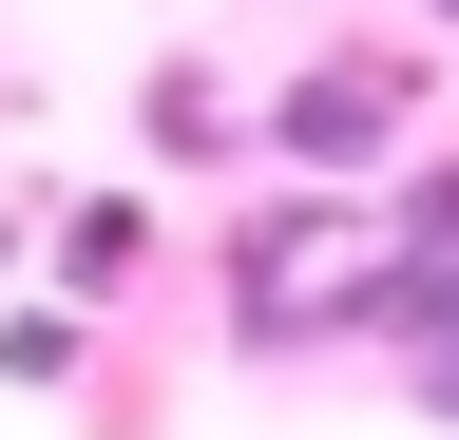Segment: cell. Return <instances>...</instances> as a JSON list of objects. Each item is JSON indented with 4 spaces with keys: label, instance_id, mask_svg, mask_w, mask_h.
I'll return each mask as SVG.
<instances>
[{
    "label": "cell",
    "instance_id": "7a4b0ae2",
    "mask_svg": "<svg viewBox=\"0 0 459 440\" xmlns=\"http://www.w3.org/2000/svg\"><path fill=\"white\" fill-rule=\"evenodd\" d=\"M402 116H421V77H402V58H325V77H287V153H307V173H383V153H402Z\"/></svg>",
    "mask_w": 459,
    "mask_h": 440
},
{
    "label": "cell",
    "instance_id": "277c9868",
    "mask_svg": "<svg viewBox=\"0 0 459 440\" xmlns=\"http://www.w3.org/2000/svg\"><path fill=\"white\" fill-rule=\"evenodd\" d=\"M440 20H459V0H440Z\"/></svg>",
    "mask_w": 459,
    "mask_h": 440
},
{
    "label": "cell",
    "instance_id": "3957f363",
    "mask_svg": "<svg viewBox=\"0 0 459 440\" xmlns=\"http://www.w3.org/2000/svg\"><path fill=\"white\" fill-rule=\"evenodd\" d=\"M134 249H153V211H134V192H96L77 230H57V268H77V288H115V268H134Z\"/></svg>",
    "mask_w": 459,
    "mask_h": 440
},
{
    "label": "cell",
    "instance_id": "6da1fadb",
    "mask_svg": "<svg viewBox=\"0 0 459 440\" xmlns=\"http://www.w3.org/2000/svg\"><path fill=\"white\" fill-rule=\"evenodd\" d=\"M230 325H249V345L383 325V230L364 211H268V230H230Z\"/></svg>",
    "mask_w": 459,
    "mask_h": 440
}]
</instances>
